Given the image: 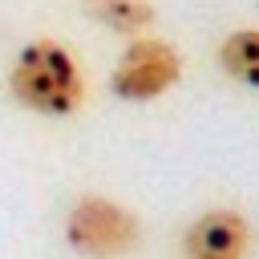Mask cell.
I'll use <instances>...</instances> for the list:
<instances>
[{
    "instance_id": "obj_3",
    "label": "cell",
    "mask_w": 259,
    "mask_h": 259,
    "mask_svg": "<svg viewBox=\"0 0 259 259\" xmlns=\"http://www.w3.org/2000/svg\"><path fill=\"white\" fill-rule=\"evenodd\" d=\"M182 77V57L170 40H158V36H134L121 57L113 61V73H109V89L113 97L121 101H154L162 93H170Z\"/></svg>"
},
{
    "instance_id": "obj_6",
    "label": "cell",
    "mask_w": 259,
    "mask_h": 259,
    "mask_svg": "<svg viewBox=\"0 0 259 259\" xmlns=\"http://www.w3.org/2000/svg\"><path fill=\"white\" fill-rule=\"evenodd\" d=\"M219 65L247 89H259V28H235L219 45Z\"/></svg>"
},
{
    "instance_id": "obj_5",
    "label": "cell",
    "mask_w": 259,
    "mask_h": 259,
    "mask_svg": "<svg viewBox=\"0 0 259 259\" xmlns=\"http://www.w3.org/2000/svg\"><path fill=\"white\" fill-rule=\"evenodd\" d=\"M85 16L97 20L101 28L109 32H121V36H142L150 24H154V4L150 0H81Z\"/></svg>"
},
{
    "instance_id": "obj_4",
    "label": "cell",
    "mask_w": 259,
    "mask_h": 259,
    "mask_svg": "<svg viewBox=\"0 0 259 259\" xmlns=\"http://www.w3.org/2000/svg\"><path fill=\"white\" fill-rule=\"evenodd\" d=\"M251 255V223L239 210L214 206L202 210L182 231V259H247Z\"/></svg>"
},
{
    "instance_id": "obj_1",
    "label": "cell",
    "mask_w": 259,
    "mask_h": 259,
    "mask_svg": "<svg viewBox=\"0 0 259 259\" xmlns=\"http://www.w3.org/2000/svg\"><path fill=\"white\" fill-rule=\"evenodd\" d=\"M8 97L40 117H73L85 105V73L69 45L53 36L24 40L8 61Z\"/></svg>"
},
{
    "instance_id": "obj_2",
    "label": "cell",
    "mask_w": 259,
    "mask_h": 259,
    "mask_svg": "<svg viewBox=\"0 0 259 259\" xmlns=\"http://www.w3.org/2000/svg\"><path fill=\"white\" fill-rule=\"evenodd\" d=\"M65 243L81 259H125L142 243V219L105 194H81L65 214Z\"/></svg>"
}]
</instances>
